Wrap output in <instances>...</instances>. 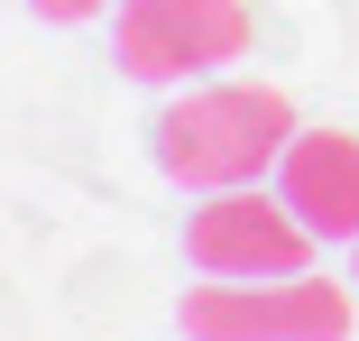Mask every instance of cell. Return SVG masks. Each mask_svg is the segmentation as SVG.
<instances>
[{"instance_id":"1","label":"cell","mask_w":359,"mask_h":341,"mask_svg":"<svg viewBox=\"0 0 359 341\" xmlns=\"http://www.w3.org/2000/svg\"><path fill=\"white\" fill-rule=\"evenodd\" d=\"M157 166L194 194H231V185H258L285 139H295V102L276 83H194L157 111Z\"/></svg>"},{"instance_id":"2","label":"cell","mask_w":359,"mask_h":341,"mask_svg":"<svg viewBox=\"0 0 359 341\" xmlns=\"http://www.w3.org/2000/svg\"><path fill=\"white\" fill-rule=\"evenodd\" d=\"M249 37V0H120L111 10V55L138 83H194L212 65H240Z\"/></svg>"},{"instance_id":"3","label":"cell","mask_w":359,"mask_h":341,"mask_svg":"<svg viewBox=\"0 0 359 341\" xmlns=\"http://www.w3.org/2000/svg\"><path fill=\"white\" fill-rule=\"evenodd\" d=\"M350 295L332 277H212L184 286V341H341Z\"/></svg>"},{"instance_id":"4","label":"cell","mask_w":359,"mask_h":341,"mask_svg":"<svg viewBox=\"0 0 359 341\" xmlns=\"http://www.w3.org/2000/svg\"><path fill=\"white\" fill-rule=\"evenodd\" d=\"M184 258L203 277H304L313 267V231L285 213V194L231 185V194H203L184 213Z\"/></svg>"},{"instance_id":"5","label":"cell","mask_w":359,"mask_h":341,"mask_svg":"<svg viewBox=\"0 0 359 341\" xmlns=\"http://www.w3.org/2000/svg\"><path fill=\"white\" fill-rule=\"evenodd\" d=\"M276 194L313 240H359V139L350 129H295L276 157Z\"/></svg>"},{"instance_id":"6","label":"cell","mask_w":359,"mask_h":341,"mask_svg":"<svg viewBox=\"0 0 359 341\" xmlns=\"http://www.w3.org/2000/svg\"><path fill=\"white\" fill-rule=\"evenodd\" d=\"M28 10H37V19H55V28H83V19H102V10H111V0H28Z\"/></svg>"},{"instance_id":"7","label":"cell","mask_w":359,"mask_h":341,"mask_svg":"<svg viewBox=\"0 0 359 341\" xmlns=\"http://www.w3.org/2000/svg\"><path fill=\"white\" fill-rule=\"evenodd\" d=\"M350 286H359V267H350Z\"/></svg>"}]
</instances>
